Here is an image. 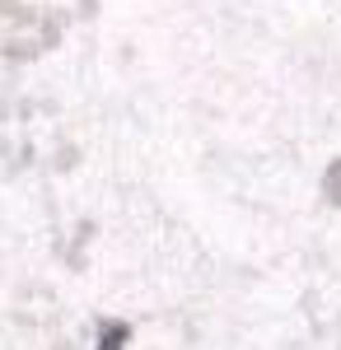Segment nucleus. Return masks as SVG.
Segmentation results:
<instances>
[{
	"label": "nucleus",
	"mask_w": 341,
	"mask_h": 350,
	"mask_svg": "<svg viewBox=\"0 0 341 350\" xmlns=\"http://www.w3.org/2000/svg\"><path fill=\"white\" fill-rule=\"evenodd\" d=\"M127 336H131V327L108 323V332H103V341H99V350H122V346H127Z\"/></svg>",
	"instance_id": "nucleus-1"
}]
</instances>
